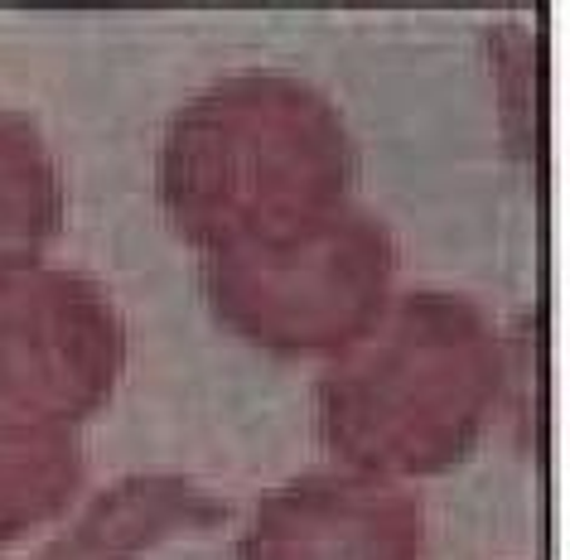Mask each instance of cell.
I'll return each instance as SVG.
<instances>
[{
	"label": "cell",
	"instance_id": "obj_1",
	"mask_svg": "<svg viewBox=\"0 0 570 560\" xmlns=\"http://www.w3.org/2000/svg\"><path fill=\"white\" fill-rule=\"evenodd\" d=\"M353 140L301 78L247 73L198 92L160 146V204L213 256L281 247L344 213Z\"/></svg>",
	"mask_w": 570,
	"mask_h": 560
},
{
	"label": "cell",
	"instance_id": "obj_2",
	"mask_svg": "<svg viewBox=\"0 0 570 560\" xmlns=\"http://www.w3.org/2000/svg\"><path fill=\"white\" fill-rule=\"evenodd\" d=\"M344 348L320 386L324 440L344 459L431 473L479 440L498 392V343L469 299L411 295L382 334Z\"/></svg>",
	"mask_w": 570,
	"mask_h": 560
},
{
	"label": "cell",
	"instance_id": "obj_3",
	"mask_svg": "<svg viewBox=\"0 0 570 560\" xmlns=\"http://www.w3.org/2000/svg\"><path fill=\"white\" fill-rule=\"evenodd\" d=\"M421 517L373 479L305 473L266 493L242 560H416Z\"/></svg>",
	"mask_w": 570,
	"mask_h": 560
},
{
	"label": "cell",
	"instance_id": "obj_4",
	"mask_svg": "<svg viewBox=\"0 0 570 560\" xmlns=\"http://www.w3.org/2000/svg\"><path fill=\"white\" fill-rule=\"evenodd\" d=\"M78 406L63 386L0 348V541H16L78 483Z\"/></svg>",
	"mask_w": 570,
	"mask_h": 560
},
{
	"label": "cell",
	"instance_id": "obj_5",
	"mask_svg": "<svg viewBox=\"0 0 570 560\" xmlns=\"http://www.w3.org/2000/svg\"><path fill=\"white\" fill-rule=\"evenodd\" d=\"M59 233V179L30 121L0 107V271L35 266Z\"/></svg>",
	"mask_w": 570,
	"mask_h": 560
}]
</instances>
